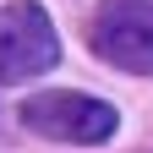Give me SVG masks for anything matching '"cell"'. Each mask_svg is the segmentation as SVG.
<instances>
[{
	"label": "cell",
	"mask_w": 153,
	"mask_h": 153,
	"mask_svg": "<svg viewBox=\"0 0 153 153\" xmlns=\"http://www.w3.org/2000/svg\"><path fill=\"white\" fill-rule=\"evenodd\" d=\"M22 126L38 131L49 142H71V148H99L120 131V109L93 99V93H76V88H44V93H27L22 99Z\"/></svg>",
	"instance_id": "6da1fadb"
},
{
	"label": "cell",
	"mask_w": 153,
	"mask_h": 153,
	"mask_svg": "<svg viewBox=\"0 0 153 153\" xmlns=\"http://www.w3.org/2000/svg\"><path fill=\"white\" fill-rule=\"evenodd\" d=\"M60 60V38H55V22L38 0H11L0 6V88L33 82V76L55 71Z\"/></svg>",
	"instance_id": "7a4b0ae2"
},
{
	"label": "cell",
	"mask_w": 153,
	"mask_h": 153,
	"mask_svg": "<svg viewBox=\"0 0 153 153\" xmlns=\"http://www.w3.org/2000/svg\"><path fill=\"white\" fill-rule=\"evenodd\" d=\"M88 44L115 71L153 76V0H104L93 11Z\"/></svg>",
	"instance_id": "3957f363"
}]
</instances>
